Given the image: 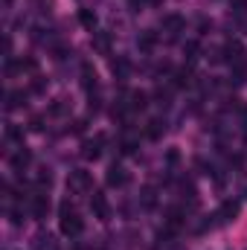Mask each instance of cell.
Wrapping results in <instances>:
<instances>
[{
    "instance_id": "obj_8",
    "label": "cell",
    "mask_w": 247,
    "mask_h": 250,
    "mask_svg": "<svg viewBox=\"0 0 247 250\" xmlns=\"http://www.w3.org/2000/svg\"><path fill=\"white\" fill-rule=\"evenodd\" d=\"M128 108H131V111H146V108H148V93H146V90H131Z\"/></svg>"
},
{
    "instance_id": "obj_27",
    "label": "cell",
    "mask_w": 247,
    "mask_h": 250,
    "mask_svg": "<svg viewBox=\"0 0 247 250\" xmlns=\"http://www.w3.org/2000/svg\"><path fill=\"white\" fill-rule=\"evenodd\" d=\"M178 160H181V154H178V149H169V154H166V163H169V166H175Z\"/></svg>"
},
{
    "instance_id": "obj_6",
    "label": "cell",
    "mask_w": 247,
    "mask_h": 250,
    "mask_svg": "<svg viewBox=\"0 0 247 250\" xmlns=\"http://www.w3.org/2000/svg\"><path fill=\"white\" fill-rule=\"evenodd\" d=\"M29 160H32V154H29V149H17L12 157H9V163H12V169L15 172H23L26 166H29Z\"/></svg>"
},
{
    "instance_id": "obj_2",
    "label": "cell",
    "mask_w": 247,
    "mask_h": 250,
    "mask_svg": "<svg viewBox=\"0 0 247 250\" xmlns=\"http://www.w3.org/2000/svg\"><path fill=\"white\" fill-rule=\"evenodd\" d=\"M67 186H70L73 192H87V189L93 186V178H90V172H87V169H76V172H70Z\"/></svg>"
},
{
    "instance_id": "obj_1",
    "label": "cell",
    "mask_w": 247,
    "mask_h": 250,
    "mask_svg": "<svg viewBox=\"0 0 247 250\" xmlns=\"http://www.w3.org/2000/svg\"><path fill=\"white\" fill-rule=\"evenodd\" d=\"M58 213H61V233H64V236H70V239L82 236V230H84V221L79 218V213H76L73 201H61Z\"/></svg>"
},
{
    "instance_id": "obj_21",
    "label": "cell",
    "mask_w": 247,
    "mask_h": 250,
    "mask_svg": "<svg viewBox=\"0 0 247 250\" xmlns=\"http://www.w3.org/2000/svg\"><path fill=\"white\" fill-rule=\"evenodd\" d=\"M119 151H122V154H134V151H137V140H134V137H125V140L119 143Z\"/></svg>"
},
{
    "instance_id": "obj_29",
    "label": "cell",
    "mask_w": 247,
    "mask_h": 250,
    "mask_svg": "<svg viewBox=\"0 0 247 250\" xmlns=\"http://www.w3.org/2000/svg\"><path fill=\"white\" fill-rule=\"evenodd\" d=\"M41 122H44L41 117H32V122H29V128H32V131H41Z\"/></svg>"
},
{
    "instance_id": "obj_31",
    "label": "cell",
    "mask_w": 247,
    "mask_h": 250,
    "mask_svg": "<svg viewBox=\"0 0 247 250\" xmlns=\"http://www.w3.org/2000/svg\"><path fill=\"white\" fill-rule=\"evenodd\" d=\"M12 224H20V210H12Z\"/></svg>"
},
{
    "instance_id": "obj_12",
    "label": "cell",
    "mask_w": 247,
    "mask_h": 250,
    "mask_svg": "<svg viewBox=\"0 0 247 250\" xmlns=\"http://www.w3.org/2000/svg\"><path fill=\"white\" fill-rule=\"evenodd\" d=\"M224 52H227L224 58L236 64V61H242V52H245V47H242V41H227V47H224Z\"/></svg>"
},
{
    "instance_id": "obj_33",
    "label": "cell",
    "mask_w": 247,
    "mask_h": 250,
    "mask_svg": "<svg viewBox=\"0 0 247 250\" xmlns=\"http://www.w3.org/2000/svg\"><path fill=\"white\" fill-rule=\"evenodd\" d=\"M151 3H154V6H160V3H163V0H151Z\"/></svg>"
},
{
    "instance_id": "obj_7",
    "label": "cell",
    "mask_w": 247,
    "mask_h": 250,
    "mask_svg": "<svg viewBox=\"0 0 247 250\" xmlns=\"http://www.w3.org/2000/svg\"><path fill=\"white\" fill-rule=\"evenodd\" d=\"M93 50L99 55H111V35L108 32H93Z\"/></svg>"
},
{
    "instance_id": "obj_4",
    "label": "cell",
    "mask_w": 247,
    "mask_h": 250,
    "mask_svg": "<svg viewBox=\"0 0 247 250\" xmlns=\"http://www.w3.org/2000/svg\"><path fill=\"white\" fill-rule=\"evenodd\" d=\"M90 210H93V216H96L99 221H108V218H111V207H108V201H105L102 192H93V198H90Z\"/></svg>"
},
{
    "instance_id": "obj_19",
    "label": "cell",
    "mask_w": 247,
    "mask_h": 250,
    "mask_svg": "<svg viewBox=\"0 0 247 250\" xmlns=\"http://www.w3.org/2000/svg\"><path fill=\"white\" fill-rule=\"evenodd\" d=\"M160 131H163V122H160V119H151V122H148V128H146V137H148V140H157V137H160Z\"/></svg>"
},
{
    "instance_id": "obj_18",
    "label": "cell",
    "mask_w": 247,
    "mask_h": 250,
    "mask_svg": "<svg viewBox=\"0 0 247 250\" xmlns=\"http://www.w3.org/2000/svg\"><path fill=\"white\" fill-rule=\"evenodd\" d=\"M111 67H114V73H116L119 79H125V76H128V70H131V64H128L125 58H116V61H114Z\"/></svg>"
},
{
    "instance_id": "obj_3",
    "label": "cell",
    "mask_w": 247,
    "mask_h": 250,
    "mask_svg": "<svg viewBox=\"0 0 247 250\" xmlns=\"http://www.w3.org/2000/svg\"><path fill=\"white\" fill-rule=\"evenodd\" d=\"M108 143V134H96L93 140H84L82 143V154L87 157V160H96L99 154H102V146Z\"/></svg>"
},
{
    "instance_id": "obj_9",
    "label": "cell",
    "mask_w": 247,
    "mask_h": 250,
    "mask_svg": "<svg viewBox=\"0 0 247 250\" xmlns=\"http://www.w3.org/2000/svg\"><path fill=\"white\" fill-rule=\"evenodd\" d=\"M125 181H128L125 169H122L119 163H111V169H108V186H122Z\"/></svg>"
},
{
    "instance_id": "obj_16",
    "label": "cell",
    "mask_w": 247,
    "mask_h": 250,
    "mask_svg": "<svg viewBox=\"0 0 247 250\" xmlns=\"http://www.w3.org/2000/svg\"><path fill=\"white\" fill-rule=\"evenodd\" d=\"M137 44H140V50H143V52H151V50H154V44H157V32H151V29H148V32H143Z\"/></svg>"
},
{
    "instance_id": "obj_10",
    "label": "cell",
    "mask_w": 247,
    "mask_h": 250,
    "mask_svg": "<svg viewBox=\"0 0 247 250\" xmlns=\"http://www.w3.org/2000/svg\"><path fill=\"white\" fill-rule=\"evenodd\" d=\"M47 213H49V198L47 195H35L32 198V216L35 218H47Z\"/></svg>"
},
{
    "instance_id": "obj_25",
    "label": "cell",
    "mask_w": 247,
    "mask_h": 250,
    "mask_svg": "<svg viewBox=\"0 0 247 250\" xmlns=\"http://www.w3.org/2000/svg\"><path fill=\"white\" fill-rule=\"evenodd\" d=\"M32 79H35V82L29 84V90H32V93H41V90L47 87V84H44V79H41V76H32Z\"/></svg>"
},
{
    "instance_id": "obj_28",
    "label": "cell",
    "mask_w": 247,
    "mask_h": 250,
    "mask_svg": "<svg viewBox=\"0 0 247 250\" xmlns=\"http://www.w3.org/2000/svg\"><path fill=\"white\" fill-rule=\"evenodd\" d=\"M84 125H87L84 119H76V122H73V134H82V131H84Z\"/></svg>"
},
{
    "instance_id": "obj_22",
    "label": "cell",
    "mask_w": 247,
    "mask_h": 250,
    "mask_svg": "<svg viewBox=\"0 0 247 250\" xmlns=\"http://www.w3.org/2000/svg\"><path fill=\"white\" fill-rule=\"evenodd\" d=\"M35 181H38V186H41V189H49V186H52V175H49L47 169H41Z\"/></svg>"
},
{
    "instance_id": "obj_14",
    "label": "cell",
    "mask_w": 247,
    "mask_h": 250,
    "mask_svg": "<svg viewBox=\"0 0 247 250\" xmlns=\"http://www.w3.org/2000/svg\"><path fill=\"white\" fill-rule=\"evenodd\" d=\"M236 216H239V201H224L221 210H218V218L221 221H233Z\"/></svg>"
},
{
    "instance_id": "obj_26",
    "label": "cell",
    "mask_w": 247,
    "mask_h": 250,
    "mask_svg": "<svg viewBox=\"0 0 247 250\" xmlns=\"http://www.w3.org/2000/svg\"><path fill=\"white\" fill-rule=\"evenodd\" d=\"M183 50L189 52V61H195V58H198V44H195V41H189V44H186Z\"/></svg>"
},
{
    "instance_id": "obj_5",
    "label": "cell",
    "mask_w": 247,
    "mask_h": 250,
    "mask_svg": "<svg viewBox=\"0 0 247 250\" xmlns=\"http://www.w3.org/2000/svg\"><path fill=\"white\" fill-rule=\"evenodd\" d=\"M82 84H84V90H87L90 96L99 93V79H96V70H93L90 64H82Z\"/></svg>"
},
{
    "instance_id": "obj_24",
    "label": "cell",
    "mask_w": 247,
    "mask_h": 250,
    "mask_svg": "<svg viewBox=\"0 0 247 250\" xmlns=\"http://www.w3.org/2000/svg\"><path fill=\"white\" fill-rule=\"evenodd\" d=\"M38 250H55V242H52V236H38Z\"/></svg>"
},
{
    "instance_id": "obj_32",
    "label": "cell",
    "mask_w": 247,
    "mask_h": 250,
    "mask_svg": "<svg viewBox=\"0 0 247 250\" xmlns=\"http://www.w3.org/2000/svg\"><path fill=\"white\" fill-rule=\"evenodd\" d=\"M140 3H146V0H131V6H140Z\"/></svg>"
},
{
    "instance_id": "obj_34",
    "label": "cell",
    "mask_w": 247,
    "mask_h": 250,
    "mask_svg": "<svg viewBox=\"0 0 247 250\" xmlns=\"http://www.w3.org/2000/svg\"><path fill=\"white\" fill-rule=\"evenodd\" d=\"M3 3H6V6H9V3H12V0H3Z\"/></svg>"
},
{
    "instance_id": "obj_23",
    "label": "cell",
    "mask_w": 247,
    "mask_h": 250,
    "mask_svg": "<svg viewBox=\"0 0 247 250\" xmlns=\"http://www.w3.org/2000/svg\"><path fill=\"white\" fill-rule=\"evenodd\" d=\"M154 201H157V198H154V189H151V186H146V189H143V207H146V210H151V207H154Z\"/></svg>"
},
{
    "instance_id": "obj_30",
    "label": "cell",
    "mask_w": 247,
    "mask_h": 250,
    "mask_svg": "<svg viewBox=\"0 0 247 250\" xmlns=\"http://www.w3.org/2000/svg\"><path fill=\"white\" fill-rule=\"evenodd\" d=\"M230 3L236 6V12H245V9H247V0H230Z\"/></svg>"
},
{
    "instance_id": "obj_17",
    "label": "cell",
    "mask_w": 247,
    "mask_h": 250,
    "mask_svg": "<svg viewBox=\"0 0 247 250\" xmlns=\"http://www.w3.org/2000/svg\"><path fill=\"white\" fill-rule=\"evenodd\" d=\"M79 23H82L84 29L93 32V29H96V15H93L90 9H82V12H79Z\"/></svg>"
},
{
    "instance_id": "obj_20",
    "label": "cell",
    "mask_w": 247,
    "mask_h": 250,
    "mask_svg": "<svg viewBox=\"0 0 247 250\" xmlns=\"http://www.w3.org/2000/svg\"><path fill=\"white\" fill-rule=\"evenodd\" d=\"M6 140H23V128L15 125V122H9L6 125Z\"/></svg>"
},
{
    "instance_id": "obj_15",
    "label": "cell",
    "mask_w": 247,
    "mask_h": 250,
    "mask_svg": "<svg viewBox=\"0 0 247 250\" xmlns=\"http://www.w3.org/2000/svg\"><path fill=\"white\" fill-rule=\"evenodd\" d=\"M192 84V64H186L183 70L175 73V87H189Z\"/></svg>"
},
{
    "instance_id": "obj_13",
    "label": "cell",
    "mask_w": 247,
    "mask_h": 250,
    "mask_svg": "<svg viewBox=\"0 0 247 250\" xmlns=\"http://www.w3.org/2000/svg\"><path fill=\"white\" fill-rule=\"evenodd\" d=\"M23 105H26V93H23V90H9V96H6V111L23 108Z\"/></svg>"
},
{
    "instance_id": "obj_11",
    "label": "cell",
    "mask_w": 247,
    "mask_h": 250,
    "mask_svg": "<svg viewBox=\"0 0 247 250\" xmlns=\"http://www.w3.org/2000/svg\"><path fill=\"white\" fill-rule=\"evenodd\" d=\"M163 29H166L169 35H178V32L183 29V17H181V15H166V17H163Z\"/></svg>"
}]
</instances>
